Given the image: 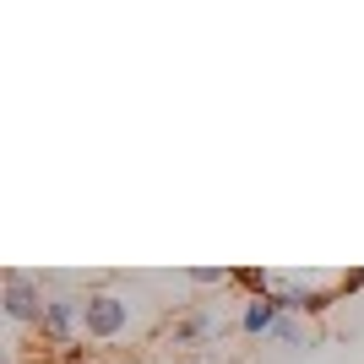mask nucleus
Returning a JSON list of instances; mask_svg holds the SVG:
<instances>
[{
	"label": "nucleus",
	"mask_w": 364,
	"mask_h": 364,
	"mask_svg": "<svg viewBox=\"0 0 364 364\" xmlns=\"http://www.w3.org/2000/svg\"><path fill=\"white\" fill-rule=\"evenodd\" d=\"M136 326V299L120 289H92L82 299V337L87 343H120Z\"/></svg>",
	"instance_id": "2"
},
{
	"label": "nucleus",
	"mask_w": 364,
	"mask_h": 364,
	"mask_svg": "<svg viewBox=\"0 0 364 364\" xmlns=\"http://www.w3.org/2000/svg\"><path fill=\"white\" fill-rule=\"evenodd\" d=\"M218 332H223L218 310H191V316L174 321V348H201V343H213Z\"/></svg>",
	"instance_id": "5"
},
{
	"label": "nucleus",
	"mask_w": 364,
	"mask_h": 364,
	"mask_svg": "<svg viewBox=\"0 0 364 364\" xmlns=\"http://www.w3.org/2000/svg\"><path fill=\"white\" fill-rule=\"evenodd\" d=\"M359 283H364V267L359 272H272V299L289 316H321Z\"/></svg>",
	"instance_id": "1"
},
{
	"label": "nucleus",
	"mask_w": 364,
	"mask_h": 364,
	"mask_svg": "<svg viewBox=\"0 0 364 364\" xmlns=\"http://www.w3.org/2000/svg\"><path fill=\"white\" fill-rule=\"evenodd\" d=\"M283 321V304L272 299V294H261V299L245 304V316H240V332L245 337H272V326Z\"/></svg>",
	"instance_id": "6"
},
{
	"label": "nucleus",
	"mask_w": 364,
	"mask_h": 364,
	"mask_svg": "<svg viewBox=\"0 0 364 364\" xmlns=\"http://www.w3.org/2000/svg\"><path fill=\"white\" fill-rule=\"evenodd\" d=\"M38 332L49 343H71V332H82V299L76 294H49V310H44V326Z\"/></svg>",
	"instance_id": "4"
},
{
	"label": "nucleus",
	"mask_w": 364,
	"mask_h": 364,
	"mask_svg": "<svg viewBox=\"0 0 364 364\" xmlns=\"http://www.w3.org/2000/svg\"><path fill=\"white\" fill-rule=\"evenodd\" d=\"M185 283H196V289H228L234 283V272L228 267H191V272H180Z\"/></svg>",
	"instance_id": "8"
},
{
	"label": "nucleus",
	"mask_w": 364,
	"mask_h": 364,
	"mask_svg": "<svg viewBox=\"0 0 364 364\" xmlns=\"http://www.w3.org/2000/svg\"><path fill=\"white\" fill-rule=\"evenodd\" d=\"M272 337H277V343H289V348H310V326H304L299 316H289V310H283V321L272 326Z\"/></svg>",
	"instance_id": "7"
},
{
	"label": "nucleus",
	"mask_w": 364,
	"mask_h": 364,
	"mask_svg": "<svg viewBox=\"0 0 364 364\" xmlns=\"http://www.w3.org/2000/svg\"><path fill=\"white\" fill-rule=\"evenodd\" d=\"M0 304H6V321H16V326H44V310H49L44 277L11 267V272L0 277Z\"/></svg>",
	"instance_id": "3"
}]
</instances>
